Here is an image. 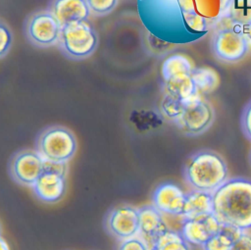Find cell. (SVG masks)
<instances>
[{
  "mask_svg": "<svg viewBox=\"0 0 251 250\" xmlns=\"http://www.w3.org/2000/svg\"><path fill=\"white\" fill-rule=\"evenodd\" d=\"M213 214L222 225L241 230L251 228V180L228 178L212 193Z\"/></svg>",
  "mask_w": 251,
  "mask_h": 250,
  "instance_id": "6da1fadb",
  "label": "cell"
},
{
  "mask_svg": "<svg viewBox=\"0 0 251 250\" xmlns=\"http://www.w3.org/2000/svg\"><path fill=\"white\" fill-rule=\"evenodd\" d=\"M183 176L192 189L211 193L229 178L224 158L219 153L206 149L193 153L187 159Z\"/></svg>",
  "mask_w": 251,
  "mask_h": 250,
  "instance_id": "7a4b0ae2",
  "label": "cell"
},
{
  "mask_svg": "<svg viewBox=\"0 0 251 250\" xmlns=\"http://www.w3.org/2000/svg\"><path fill=\"white\" fill-rule=\"evenodd\" d=\"M98 44V33L89 21L62 26L58 46L68 59L74 61L84 60L96 51Z\"/></svg>",
  "mask_w": 251,
  "mask_h": 250,
  "instance_id": "3957f363",
  "label": "cell"
},
{
  "mask_svg": "<svg viewBox=\"0 0 251 250\" xmlns=\"http://www.w3.org/2000/svg\"><path fill=\"white\" fill-rule=\"evenodd\" d=\"M36 151L46 161L68 163L76 152V139L69 128L51 125L38 135Z\"/></svg>",
  "mask_w": 251,
  "mask_h": 250,
  "instance_id": "277c9868",
  "label": "cell"
},
{
  "mask_svg": "<svg viewBox=\"0 0 251 250\" xmlns=\"http://www.w3.org/2000/svg\"><path fill=\"white\" fill-rule=\"evenodd\" d=\"M215 110L200 95L184 102L183 110L175 122L178 129L189 136H197L206 132L214 124Z\"/></svg>",
  "mask_w": 251,
  "mask_h": 250,
  "instance_id": "5b68a950",
  "label": "cell"
},
{
  "mask_svg": "<svg viewBox=\"0 0 251 250\" xmlns=\"http://www.w3.org/2000/svg\"><path fill=\"white\" fill-rule=\"evenodd\" d=\"M61 29V24L49 10L30 14L25 24L26 39L39 48L58 45Z\"/></svg>",
  "mask_w": 251,
  "mask_h": 250,
  "instance_id": "8992f818",
  "label": "cell"
},
{
  "mask_svg": "<svg viewBox=\"0 0 251 250\" xmlns=\"http://www.w3.org/2000/svg\"><path fill=\"white\" fill-rule=\"evenodd\" d=\"M212 49L219 60L234 63L246 56L249 44L242 27L232 25L216 32L212 41Z\"/></svg>",
  "mask_w": 251,
  "mask_h": 250,
  "instance_id": "52a82bcc",
  "label": "cell"
},
{
  "mask_svg": "<svg viewBox=\"0 0 251 250\" xmlns=\"http://www.w3.org/2000/svg\"><path fill=\"white\" fill-rule=\"evenodd\" d=\"M9 172L17 183L32 186L44 172V159L36 150H21L11 159Z\"/></svg>",
  "mask_w": 251,
  "mask_h": 250,
  "instance_id": "ba28073f",
  "label": "cell"
},
{
  "mask_svg": "<svg viewBox=\"0 0 251 250\" xmlns=\"http://www.w3.org/2000/svg\"><path fill=\"white\" fill-rule=\"evenodd\" d=\"M105 228L113 237L123 240L138 234L139 212L130 205L112 208L105 217Z\"/></svg>",
  "mask_w": 251,
  "mask_h": 250,
  "instance_id": "9c48e42d",
  "label": "cell"
},
{
  "mask_svg": "<svg viewBox=\"0 0 251 250\" xmlns=\"http://www.w3.org/2000/svg\"><path fill=\"white\" fill-rule=\"evenodd\" d=\"M182 219L179 232L189 244L193 245L203 246L222 226L213 213Z\"/></svg>",
  "mask_w": 251,
  "mask_h": 250,
  "instance_id": "30bf717a",
  "label": "cell"
},
{
  "mask_svg": "<svg viewBox=\"0 0 251 250\" xmlns=\"http://www.w3.org/2000/svg\"><path fill=\"white\" fill-rule=\"evenodd\" d=\"M186 193L173 182H164L156 187L152 195V205L161 213L171 216L183 215Z\"/></svg>",
  "mask_w": 251,
  "mask_h": 250,
  "instance_id": "8fae6325",
  "label": "cell"
},
{
  "mask_svg": "<svg viewBox=\"0 0 251 250\" xmlns=\"http://www.w3.org/2000/svg\"><path fill=\"white\" fill-rule=\"evenodd\" d=\"M138 235L150 248L151 245L170 228L164 219V214L161 213L154 205L143 206L138 209Z\"/></svg>",
  "mask_w": 251,
  "mask_h": 250,
  "instance_id": "7c38bea8",
  "label": "cell"
},
{
  "mask_svg": "<svg viewBox=\"0 0 251 250\" xmlns=\"http://www.w3.org/2000/svg\"><path fill=\"white\" fill-rule=\"evenodd\" d=\"M35 196L45 203H56L62 199L67 189L66 175L44 171L32 185Z\"/></svg>",
  "mask_w": 251,
  "mask_h": 250,
  "instance_id": "4fadbf2b",
  "label": "cell"
},
{
  "mask_svg": "<svg viewBox=\"0 0 251 250\" xmlns=\"http://www.w3.org/2000/svg\"><path fill=\"white\" fill-rule=\"evenodd\" d=\"M48 10L61 25L88 21L90 10L86 0H51Z\"/></svg>",
  "mask_w": 251,
  "mask_h": 250,
  "instance_id": "5bb4252c",
  "label": "cell"
},
{
  "mask_svg": "<svg viewBox=\"0 0 251 250\" xmlns=\"http://www.w3.org/2000/svg\"><path fill=\"white\" fill-rule=\"evenodd\" d=\"M164 93H168L183 102L200 95L190 75H177L164 80Z\"/></svg>",
  "mask_w": 251,
  "mask_h": 250,
  "instance_id": "9a60e30c",
  "label": "cell"
},
{
  "mask_svg": "<svg viewBox=\"0 0 251 250\" xmlns=\"http://www.w3.org/2000/svg\"><path fill=\"white\" fill-rule=\"evenodd\" d=\"M209 213H213V196L211 192L192 189L186 193L182 218H193Z\"/></svg>",
  "mask_w": 251,
  "mask_h": 250,
  "instance_id": "2e32d148",
  "label": "cell"
},
{
  "mask_svg": "<svg viewBox=\"0 0 251 250\" xmlns=\"http://www.w3.org/2000/svg\"><path fill=\"white\" fill-rule=\"evenodd\" d=\"M242 232L241 229L222 225L219 231L212 236L203 246V250H230L237 237Z\"/></svg>",
  "mask_w": 251,
  "mask_h": 250,
  "instance_id": "e0dca14e",
  "label": "cell"
},
{
  "mask_svg": "<svg viewBox=\"0 0 251 250\" xmlns=\"http://www.w3.org/2000/svg\"><path fill=\"white\" fill-rule=\"evenodd\" d=\"M190 75L199 94L211 93L220 85V75L212 68L201 67L193 69Z\"/></svg>",
  "mask_w": 251,
  "mask_h": 250,
  "instance_id": "ac0fdd59",
  "label": "cell"
},
{
  "mask_svg": "<svg viewBox=\"0 0 251 250\" xmlns=\"http://www.w3.org/2000/svg\"><path fill=\"white\" fill-rule=\"evenodd\" d=\"M193 65L190 59L183 54H173L165 59L162 64L161 73L164 80L177 75H191Z\"/></svg>",
  "mask_w": 251,
  "mask_h": 250,
  "instance_id": "d6986e66",
  "label": "cell"
},
{
  "mask_svg": "<svg viewBox=\"0 0 251 250\" xmlns=\"http://www.w3.org/2000/svg\"><path fill=\"white\" fill-rule=\"evenodd\" d=\"M150 250H191V247L179 231L169 229L151 245Z\"/></svg>",
  "mask_w": 251,
  "mask_h": 250,
  "instance_id": "ffe728a7",
  "label": "cell"
},
{
  "mask_svg": "<svg viewBox=\"0 0 251 250\" xmlns=\"http://www.w3.org/2000/svg\"><path fill=\"white\" fill-rule=\"evenodd\" d=\"M233 25L244 27L251 24V0H232L227 12Z\"/></svg>",
  "mask_w": 251,
  "mask_h": 250,
  "instance_id": "44dd1931",
  "label": "cell"
},
{
  "mask_svg": "<svg viewBox=\"0 0 251 250\" xmlns=\"http://www.w3.org/2000/svg\"><path fill=\"white\" fill-rule=\"evenodd\" d=\"M184 107V102L178 98H176L168 93H164V96L160 103V113L166 120L175 122L180 116Z\"/></svg>",
  "mask_w": 251,
  "mask_h": 250,
  "instance_id": "7402d4cb",
  "label": "cell"
},
{
  "mask_svg": "<svg viewBox=\"0 0 251 250\" xmlns=\"http://www.w3.org/2000/svg\"><path fill=\"white\" fill-rule=\"evenodd\" d=\"M183 18L187 27L194 34L198 35L199 37H202L207 32L206 20L202 16L197 14L196 11L184 12Z\"/></svg>",
  "mask_w": 251,
  "mask_h": 250,
  "instance_id": "603a6c76",
  "label": "cell"
},
{
  "mask_svg": "<svg viewBox=\"0 0 251 250\" xmlns=\"http://www.w3.org/2000/svg\"><path fill=\"white\" fill-rule=\"evenodd\" d=\"M86 2L91 14L98 17H104L117 8L119 0H86Z\"/></svg>",
  "mask_w": 251,
  "mask_h": 250,
  "instance_id": "cb8c5ba5",
  "label": "cell"
},
{
  "mask_svg": "<svg viewBox=\"0 0 251 250\" xmlns=\"http://www.w3.org/2000/svg\"><path fill=\"white\" fill-rule=\"evenodd\" d=\"M13 43V34L11 29L0 22V59L5 57L10 51Z\"/></svg>",
  "mask_w": 251,
  "mask_h": 250,
  "instance_id": "d4e9b609",
  "label": "cell"
},
{
  "mask_svg": "<svg viewBox=\"0 0 251 250\" xmlns=\"http://www.w3.org/2000/svg\"><path fill=\"white\" fill-rule=\"evenodd\" d=\"M117 250H150L148 244L137 234L121 240Z\"/></svg>",
  "mask_w": 251,
  "mask_h": 250,
  "instance_id": "484cf974",
  "label": "cell"
},
{
  "mask_svg": "<svg viewBox=\"0 0 251 250\" xmlns=\"http://www.w3.org/2000/svg\"><path fill=\"white\" fill-rule=\"evenodd\" d=\"M230 250H251V233L242 230Z\"/></svg>",
  "mask_w": 251,
  "mask_h": 250,
  "instance_id": "4316f807",
  "label": "cell"
},
{
  "mask_svg": "<svg viewBox=\"0 0 251 250\" xmlns=\"http://www.w3.org/2000/svg\"><path fill=\"white\" fill-rule=\"evenodd\" d=\"M241 127L245 135L251 140V101L243 110L241 116Z\"/></svg>",
  "mask_w": 251,
  "mask_h": 250,
  "instance_id": "83f0119b",
  "label": "cell"
},
{
  "mask_svg": "<svg viewBox=\"0 0 251 250\" xmlns=\"http://www.w3.org/2000/svg\"><path fill=\"white\" fill-rule=\"evenodd\" d=\"M177 2L180 6V9H181L182 13L195 11L193 0H177Z\"/></svg>",
  "mask_w": 251,
  "mask_h": 250,
  "instance_id": "f1b7e54d",
  "label": "cell"
},
{
  "mask_svg": "<svg viewBox=\"0 0 251 250\" xmlns=\"http://www.w3.org/2000/svg\"><path fill=\"white\" fill-rule=\"evenodd\" d=\"M232 0H220V14H226Z\"/></svg>",
  "mask_w": 251,
  "mask_h": 250,
  "instance_id": "f546056e",
  "label": "cell"
},
{
  "mask_svg": "<svg viewBox=\"0 0 251 250\" xmlns=\"http://www.w3.org/2000/svg\"><path fill=\"white\" fill-rule=\"evenodd\" d=\"M242 31L248 41V44H249V49H251V24L242 27Z\"/></svg>",
  "mask_w": 251,
  "mask_h": 250,
  "instance_id": "4dcf8cb0",
  "label": "cell"
},
{
  "mask_svg": "<svg viewBox=\"0 0 251 250\" xmlns=\"http://www.w3.org/2000/svg\"><path fill=\"white\" fill-rule=\"evenodd\" d=\"M0 250H10L8 243L0 236Z\"/></svg>",
  "mask_w": 251,
  "mask_h": 250,
  "instance_id": "1f68e13d",
  "label": "cell"
},
{
  "mask_svg": "<svg viewBox=\"0 0 251 250\" xmlns=\"http://www.w3.org/2000/svg\"><path fill=\"white\" fill-rule=\"evenodd\" d=\"M1 230H2V229H1V225H0V236H1Z\"/></svg>",
  "mask_w": 251,
  "mask_h": 250,
  "instance_id": "d6a6232c",
  "label": "cell"
}]
</instances>
